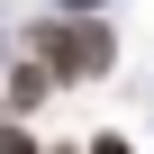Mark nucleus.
Here are the masks:
<instances>
[{
  "label": "nucleus",
  "instance_id": "f257e3e1",
  "mask_svg": "<svg viewBox=\"0 0 154 154\" xmlns=\"http://www.w3.org/2000/svg\"><path fill=\"white\" fill-rule=\"evenodd\" d=\"M27 54L54 72L63 91H82V82H109L118 36H109V18H36V27H27Z\"/></svg>",
  "mask_w": 154,
  "mask_h": 154
},
{
  "label": "nucleus",
  "instance_id": "f03ea898",
  "mask_svg": "<svg viewBox=\"0 0 154 154\" xmlns=\"http://www.w3.org/2000/svg\"><path fill=\"white\" fill-rule=\"evenodd\" d=\"M54 91H63V82H54L36 54H9V63H0V118H27V127H36V109H45Z\"/></svg>",
  "mask_w": 154,
  "mask_h": 154
},
{
  "label": "nucleus",
  "instance_id": "7ed1b4c3",
  "mask_svg": "<svg viewBox=\"0 0 154 154\" xmlns=\"http://www.w3.org/2000/svg\"><path fill=\"white\" fill-rule=\"evenodd\" d=\"M0 154H45V136H36L27 118H0Z\"/></svg>",
  "mask_w": 154,
  "mask_h": 154
},
{
  "label": "nucleus",
  "instance_id": "20e7f679",
  "mask_svg": "<svg viewBox=\"0 0 154 154\" xmlns=\"http://www.w3.org/2000/svg\"><path fill=\"white\" fill-rule=\"evenodd\" d=\"M82 154H136V145H127V136H91Z\"/></svg>",
  "mask_w": 154,
  "mask_h": 154
}]
</instances>
